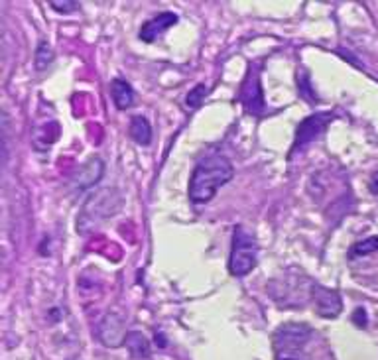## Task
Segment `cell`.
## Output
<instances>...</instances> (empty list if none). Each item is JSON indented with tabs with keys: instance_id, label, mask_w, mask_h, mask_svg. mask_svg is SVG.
I'll use <instances>...</instances> for the list:
<instances>
[{
	"instance_id": "6da1fadb",
	"label": "cell",
	"mask_w": 378,
	"mask_h": 360,
	"mask_svg": "<svg viewBox=\"0 0 378 360\" xmlns=\"http://www.w3.org/2000/svg\"><path fill=\"white\" fill-rule=\"evenodd\" d=\"M235 176L232 164L221 154L203 157L191 174L189 199L194 203H207L217 195L223 185H227Z\"/></svg>"
},
{
	"instance_id": "7a4b0ae2",
	"label": "cell",
	"mask_w": 378,
	"mask_h": 360,
	"mask_svg": "<svg viewBox=\"0 0 378 360\" xmlns=\"http://www.w3.org/2000/svg\"><path fill=\"white\" fill-rule=\"evenodd\" d=\"M314 331L304 323L280 325L272 337V349L276 360H309L305 344L312 341Z\"/></svg>"
},
{
	"instance_id": "3957f363",
	"label": "cell",
	"mask_w": 378,
	"mask_h": 360,
	"mask_svg": "<svg viewBox=\"0 0 378 360\" xmlns=\"http://www.w3.org/2000/svg\"><path fill=\"white\" fill-rule=\"evenodd\" d=\"M122 207V197L114 189H101L99 193H93L85 201L81 215H79V232H87L95 229L102 221L114 217Z\"/></svg>"
},
{
	"instance_id": "277c9868",
	"label": "cell",
	"mask_w": 378,
	"mask_h": 360,
	"mask_svg": "<svg viewBox=\"0 0 378 360\" xmlns=\"http://www.w3.org/2000/svg\"><path fill=\"white\" fill-rule=\"evenodd\" d=\"M254 266H256V239L247 227L237 224L232 231L229 270H231L232 276L242 277L249 276Z\"/></svg>"
},
{
	"instance_id": "5b68a950",
	"label": "cell",
	"mask_w": 378,
	"mask_h": 360,
	"mask_svg": "<svg viewBox=\"0 0 378 360\" xmlns=\"http://www.w3.org/2000/svg\"><path fill=\"white\" fill-rule=\"evenodd\" d=\"M333 119H335L333 112H315V114H309L307 119L302 120L297 130H295L294 146H292L290 157L295 156L297 152H304L314 140L319 138Z\"/></svg>"
},
{
	"instance_id": "8992f818",
	"label": "cell",
	"mask_w": 378,
	"mask_h": 360,
	"mask_svg": "<svg viewBox=\"0 0 378 360\" xmlns=\"http://www.w3.org/2000/svg\"><path fill=\"white\" fill-rule=\"evenodd\" d=\"M239 101L244 107V111L252 116H260L266 111V102H264V92L260 85V69L256 65H250L247 77L239 89Z\"/></svg>"
},
{
	"instance_id": "52a82bcc",
	"label": "cell",
	"mask_w": 378,
	"mask_h": 360,
	"mask_svg": "<svg viewBox=\"0 0 378 360\" xmlns=\"http://www.w3.org/2000/svg\"><path fill=\"white\" fill-rule=\"evenodd\" d=\"M126 321L119 311H107L99 321V341L109 347V349H117L122 342H126Z\"/></svg>"
},
{
	"instance_id": "ba28073f",
	"label": "cell",
	"mask_w": 378,
	"mask_h": 360,
	"mask_svg": "<svg viewBox=\"0 0 378 360\" xmlns=\"http://www.w3.org/2000/svg\"><path fill=\"white\" fill-rule=\"evenodd\" d=\"M312 299H314L315 313L323 317V319H335V317L341 315L343 299L337 289L315 284L312 287Z\"/></svg>"
},
{
	"instance_id": "9c48e42d",
	"label": "cell",
	"mask_w": 378,
	"mask_h": 360,
	"mask_svg": "<svg viewBox=\"0 0 378 360\" xmlns=\"http://www.w3.org/2000/svg\"><path fill=\"white\" fill-rule=\"evenodd\" d=\"M59 134H61V126H59L57 120H44L32 130V144L37 152H46V150H49V146H54L59 140Z\"/></svg>"
},
{
	"instance_id": "30bf717a",
	"label": "cell",
	"mask_w": 378,
	"mask_h": 360,
	"mask_svg": "<svg viewBox=\"0 0 378 360\" xmlns=\"http://www.w3.org/2000/svg\"><path fill=\"white\" fill-rule=\"evenodd\" d=\"M177 24V14L174 12H162L154 18H150L148 22H144V26L140 28V40L146 42V44H152L156 42L158 37L162 36L166 30H170L172 26Z\"/></svg>"
},
{
	"instance_id": "8fae6325",
	"label": "cell",
	"mask_w": 378,
	"mask_h": 360,
	"mask_svg": "<svg viewBox=\"0 0 378 360\" xmlns=\"http://www.w3.org/2000/svg\"><path fill=\"white\" fill-rule=\"evenodd\" d=\"M102 174H105V164H102L101 157H91L87 164L81 166V169L77 172V176L73 177L75 187L77 189H89V187H93L101 179Z\"/></svg>"
},
{
	"instance_id": "7c38bea8",
	"label": "cell",
	"mask_w": 378,
	"mask_h": 360,
	"mask_svg": "<svg viewBox=\"0 0 378 360\" xmlns=\"http://www.w3.org/2000/svg\"><path fill=\"white\" fill-rule=\"evenodd\" d=\"M111 95H112V101L117 104V109L120 111H126L129 107H132V102H134V91H132V87H130L124 79H112L111 81Z\"/></svg>"
},
{
	"instance_id": "4fadbf2b",
	"label": "cell",
	"mask_w": 378,
	"mask_h": 360,
	"mask_svg": "<svg viewBox=\"0 0 378 360\" xmlns=\"http://www.w3.org/2000/svg\"><path fill=\"white\" fill-rule=\"evenodd\" d=\"M130 136L140 146H148L152 142V126L150 120L142 114H134L130 119Z\"/></svg>"
},
{
	"instance_id": "5bb4252c",
	"label": "cell",
	"mask_w": 378,
	"mask_h": 360,
	"mask_svg": "<svg viewBox=\"0 0 378 360\" xmlns=\"http://www.w3.org/2000/svg\"><path fill=\"white\" fill-rule=\"evenodd\" d=\"M126 347H129V351L132 352V356L134 359H148L150 356V342L148 339L138 331H132L129 332V337H126Z\"/></svg>"
},
{
	"instance_id": "9a60e30c",
	"label": "cell",
	"mask_w": 378,
	"mask_h": 360,
	"mask_svg": "<svg viewBox=\"0 0 378 360\" xmlns=\"http://www.w3.org/2000/svg\"><path fill=\"white\" fill-rule=\"evenodd\" d=\"M378 250V236H369V239L360 240V242H355L349 248V258H362V256H369L372 252Z\"/></svg>"
},
{
	"instance_id": "2e32d148",
	"label": "cell",
	"mask_w": 378,
	"mask_h": 360,
	"mask_svg": "<svg viewBox=\"0 0 378 360\" xmlns=\"http://www.w3.org/2000/svg\"><path fill=\"white\" fill-rule=\"evenodd\" d=\"M52 61H54V49L49 47L47 42H40L36 54H34V65H36V69L37 71H46Z\"/></svg>"
},
{
	"instance_id": "e0dca14e",
	"label": "cell",
	"mask_w": 378,
	"mask_h": 360,
	"mask_svg": "<svg viewBox=\"0 0 378 360\" xmlns=\"http://www.w3.org/2000/svg\"><path fill=\"white\" fill-rule=\"evenodd\" d=\"M209 91H211V89H207V85L203 83L195 85L194 89L187 92V97H185V107H187V109H197V107H201L205 99H207Z\"/></svg>"
},
{
	"instance_id": "ac0fdd59",
	"label": "cell",
	"mask_w": 378,
	"mask_h": 360,
	"mask_svg": "<svg viewBox=\"0 0 378 360\" xmlns=\"http://www.w3.org/2000/svg\"><path fill=\"white\" fill-rule=\"evenodd\" d=\"M297 87H300V95L305 97L309 104H315L317 97H315L314 89H312V85H309V73L305 71L304 67H300V71H297Z\"/></svg>"
},
{
	"instance_id": "d6986e66",
	"label": "cell",
	"mask_w": 378,
	"mask_h": 360,
	"mask_svg": "<svg viewBox=\"0 0 378 360\" xmlns=\"http://www.w3.org/2000/svg\"><path fill=\"white\" fill-rule=\"evenodd\" d=\"M49 6L56 10V12H59V14H71V12L77 10L79 2H75V0H65V2L64 0H52Z\"/></svg>"
},
{
	"instance_id": "ffe728a7",
	"label": "cell",
	"mask_w": 378,
	"mask_h": 360,
	"mask_svg": "<svg viewBox=\"0 0 378 360\" xmlns=\"http://www.w3.org/2000/svg\"><path fill=\"white\" fill-rule=\"evenodd\" d=\"M353 321L357 327H367V311L359 307V309H355V313H353Z\"/></svg>"
},
{
	"instance_id": "44dd1931",
	"label": "cell",
	"mask_w": 378,
	"mask_h": 360,
	"mask_svg": "<svg viewBox=\"0 0 378 360\" xmlns=\"http://www.w3.org/2000/svg\"><path fill=\"white\" fill-rule=\"evenodd\" d=\"M369 189H370V193L374 195V197H378V172H374V174L370 176Z\"/></svg>"
},
{
	"instance_id": "7402d4cb",
	"label": "cell",
	"mask_w": 378,
	"mask_h": 360,
	"mask_svg": "<svg viewBox=\"0 0 378 360\" xmlns=\"http://www.w3.org/2000/svg\"><path fill=\"white\" fill-rule=\"evenodd\" d=\"M156 342L160 344V347H166V339H164V335H160V332H158Z\"/></svg>"
}]
</instances>
